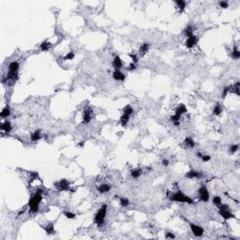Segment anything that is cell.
Returning <instances> with one entry per match:
<instances>
[{
    "mask_svg": "<svg viewBox=\"0 0 240 240\" xmlns=\"http://www.w3.org/2000/svg\"><path fill=\"white\" fill-rule=\"evenodd\" d=\"M0 128H1V130H5L6 132H9V131L12 130L11 124L9 121H5V122H3V123L0 124Z\"/></svg>",
    "mask_w": 240,
    "mask_h": 240,
    "instance_id": "obj_12",
    "label": "cell"
},
{
    "mask_svg": "<svg viewBox=\"0 0 240 240\" xmlns=\"http://www.w3.org/2000/svg\"><path fill=\"white\" fill-rule=\"evenodd\" d=\"M171 201L174 202H178V203H193V200L191 198H190L189 196H187L186 194H184L183 192L178 190L176 191L175 193L171 196Z\"/></svg>",
    "mask_w": 240,
    "mask_h": 240,
    "instance_id": "obj_2",
    "label": "cell"
},
{
    "mask_svg": "<svg viewBox=\"0 0 240 240\" xmlns=\"http://www.w3.org/2000/svg\"><path fill=\"white\" fill-rule=\"evenodd\" d=\"M165 237H166V238H171V239H173V238H174L175 236H174V235H173L172 233H167L166 236H165Z\"/></svg>",
    "mask_w": 240,
    "mask_h": 240,
    "instance_id": "obj_41",
    "label": "cell"
},
{
    "mask_svg": "<svg viewBox=\"0 0 240 240\" xmlns=\"http://www.w3.org/2000/svg\"><path fill=\"white\" fill-rule=\"evenodd\" d=\"M106 213H107V206L106 204H103L99 210L98 211V213L95 216V222L98 226H102L103 223H104V220H105L106 217Z\"/></svg>",
    "mask_w": 240,
    "mask_h": 240,
    "instance_id": "obj_3",
    "label": "cell"
},
{
    "mask_svg": "<svg viewBox=\"0 0 240 240\" xmlns=\"http://www.w3.org/2000/svg\"><path fill=\"white\" fill-rule=\"evenodd\" d=\"M133 113V109L131 108L130 105H127L126 107L123 109V114H131Z\"/></svg>",
    "mask_w": 240,
    "mask_h": 240,
    "instance_id": "obj_28",
    "label": "cell"
},
{
    "mask_svg": "<svg viewBox=\"0 0 240 240\" xmlns=\"http://www.w3.org/2000/svg\"><path fill=\"white\" fill-rule=\"evenodd\" d=\"M42 190L38 189L36 193L32 196V198L28 202V206H29L30 211L32 213H36L39 210V204L42 200Z\"/></svg>",
    "mask_w": 240,
    "mask_h": 240,
    "instance_id": "obj_1",
    "label": "cell"
},
{
    "mask_svg": "<svg viewBox=\"0 0 240 240\" xmlns=\"http://www.w3.org/2000/svg\"><path fill=\"white\" fill-rule=\"evenodd\" d=\"M190 230H191V232L193 233V235H194L195 236H203V229L202 228V227L198 226V225H195V224H193V223H190Z\"/></svg>",
    "mask_w": 240,
    "mask_h": 240,
    "instance_id": "obj_7",
    "label": "cell"
},
{
    "mask_svg": "<svg viewBox=\"0 0 240 240\" xmlns=\"http://www.w3.org/2000/svg\"><path fill=\"white\" fill-rule=\"evenodd\" d=\"M198 193H199L200 199L203 202H208L209 200V192L207 190V188L204 185H203L198 190Z\"/></svg>",
    "mask_w": 240,
    "mask_h": 240,
    "instance_id": "obj_6",
    "label": "cell"
},
{
    "mask_svg": "<svg viewBox=\"0 0 240 240\" xmlns=\"http://www.w3.org/2000/svg\"><path fill=\"white\" fill-rule=\"evenodd\" d=\"M219 213L220 215L223 218L224 220H230V219H233L235 218V215L232 214V212L229 210V206L227 204H223L221 203L220 206H219Z\"/></svg>",
    "mask_w": 240,
    "mask_h": 240,
    "instance_id": "obj_4",
    "label": "cell"
},
{
    "mask_svg": "<svg viewBox=\"0 0 240 240\" xmlns=\"http://www.w3.org/2000/svg\"><path fill=\"white\" fill-rule=\"evenodd\" d=\"M185 113H187V108H186V106L183 105V104H180V105L177 107V109H176L175 114L181 115V114H185Z\"/></svg>",
    "mask_w": 240,
    "mask_h": 240,
    "instance_id": "obj_20",
    "label": "cell"
},
{
    "mask_svg": "<svg viewBox=\"0 0 240 240\" xmlns=\"http://www.w3.org/2000/svg\"><path fill=\"white\" fill-rule=\"evenodd\" d=\"M185 144L187 145L188 147H190V148H192V147H194V145H195V143H194V141L191 139L190 137H187L185 139Z\"/></svg>",
    "mask_w": 240,
    "mask_h": 240,
    "instance_id": "obj_22",
    "label": "cell"
},
{
    "mask_svg": "<svg viewBox=\"0 0 240 240\" xmlns=\"http://www.w3.org/2000/svg\"><path fill=\"white\" fill-rule=\"evenodd\" d=\"M130 174L132 176L133 178H138L141 174H142V170L141 169H134L130 172Z\"/></svg>",
    "mask_w": 240,
    "mask_h": 240,
    "instance_id": "obj_24",
    "label": "cell"
},
{
    "mask_svg": "<svg viewBox=\"0 0 240 240\" xmlns=\"http://www.w3.org/2000/svg\"><path fill=\"white\" fill-rule=\"evenodd\" d=\"M149 50V44L148 43H144L141 45V47H140V54L142 55H145V54L148 52Z\"/></svg>",
    "mask_w": 240,
    "mask_h": 240,
    "instance_id": "obj_18",
    "label": "cell"
},
{
    "mask_svg": "<svg viewBox=\"0 0 240 240\" xmlns=\"http://www.w3.org/2000/svg\"><path fill=\"white\" fill-rule=\"evenodd\" d=\"M110 190H111V186L108 185V184H101V186L98 187V190L101 193H106V192H108Z\"/></svg>",
    "mask_w": 240,
    "mask_h": 240,
    "instance_id": "obj_14",
    "label": "cell"
},
{
    "mask_svg": "<svg viewBox=\"0 0 240 240\" xmlns=\"http://www.w3.org/2000/svg\"><path fill=\"white\" fill-rule=\"evenodd\" d=\"M222 112L221 106H220V103H217L215 106H214V109H213V114L214 115H220Z\"/></svg>",
    "mask_w": 240,
    "mask_h": 240,
    "instance_id": "obj_21",
    "label": "cell"
},
{
    "mask_svg": "<svg viewBox=\"0 0 240 240\" xmlns=\"http://www.w3.org/2000/svg\"><path fill=\"white\" fill-rule=\"evenodd\" d=\"M230 91V86H226V87H224L223 88V91H222V98H225L226 97V95H227V93Z\"/></svg>",
    "mask_w": 240,
    "mask_h": 240,
    "instance_id": "obj_37",
    "label": "cell"
},
{
    "mask_svg": "<svg viewBox=\"0 0 240 240\" xmlns=\"http://www.w3.org/2000/svg\"><path fill=\"white\" fill-rule=\"evenodd\" d=\"M9 114H10V109H9V106H6V107L1 111V113H0V116L2 117V118H6V117L9 116Z\"/></svg>",
    "mask_w": 240,
    "mask_h": 240,
    "instance_id": "obj_15",
    "label": "cell"
},
{
    "mask_svg": "<svg viewBox=\"0 0 240 240\" xmlns=\"http://www.w3.org/2000/svg\"><path fill=\"white\" fill-rule=\"evenodd\" d=\"M55 186L58 190H71L69 181L66 180V179H62L58 182H55Z\"/></svg>",
    "mask_w": 240,
    "mask_h": 240,
    "instance_id": "obj_5",
    "label": "cell"
},
{
    "mask_svg": "<svg viewBox=\"0 0 240 240\" xmlns=\"http://www.w3.org/2000/svg\"><path fill=\"white\" fill-rule=\"evenodd\" d=\"M130 114H122L121 118H120V123H121L122 126H126L127 124H128V120H130Z\"/></svg>",
    "mask_w": 240,
    "mask_h": 240,
    "instance_id": "obj_16",
    "label": "cell"
},
{
    "mask_svg": "<svg viewBox=\"0 0 240 240\" xmlns=\"http://www.w3.org/2000/svg\"><path fill=\"white\" fill-rule=\"evenodd\" d=\"M74 58V53L73 52H69L67 54V55L64 57V60H71Z\"/></svg>",
    "mask_w": 240,
    "mask_h": 240,
    "instance_id": "obj_35",
    "label": "cell"
},
{
    "mask_svg": "<svg viewBox=\"0 0 240 240\" xmlns=\"http://www.w3.org/2000/svg\"><path fill=\"white\" fill-rule=\"evenodd\" d=\"M114 68H115V69H118V71H120V69L123 68V63H122V60H121V58L118 56V55H116V56L114 57Z\"/></svg>",
    "mask_w": 240,
    "mask_h": 240,
    "instance_id": "obj_11",
    "label": "cell"
},
{
    "mask_svg": "<svg viewBox=\"0 0 240 240\" xmlns=\"http://www.w3.org/2000/svg\"><path fill=\"white\" fill-rule=\"evenodd\" d=\"M91 114H92V110L90 109H87L84 112V123H89L90 120H91Z\"/></svg>",
    "mask_w": 240,
    "mask_h": 240,
    "instance_id": "obj_13",
    "label": "cell"
},
{
    "mask_svg": "<svg viewBox=\"0 0 240 240\" xmlns=\"http://www.w3.org/2000/svg\"><path fill=\"white\" fill-rule=\"evenodd\" d=\"M63 213H64V215L66 216V218H68V219H75L76 218L75 214L69 212V211H64Z\"/></svg>",
    "mask_w": 240,
    "mask_h": 240,
    "instance_id": "obj_33",
    "label": "cell"
},
{
    "mask_svg": "<svg viewBox=\"0 0 240 240\" xmlns=\"http://www.w3.org/2000/svg\"><path fill=\"white\" fill-rule=\"evenodd\" d=\"M51 45H52V44L49 43L48 41H43V42L39 45V47H40V50L42 51V52H46V51L49 50V48L51 47Z\"/></svg>",
    "mask_w": 240,
    "mask_h": 240,
    "instance_id": "obj_23",
    "label": "cell"
},
{
    "mask_svg": "<svg viewBox=\"0 0 240 240\" xmlns=\"http://www.w3.org/2000/svg\"><path fill=\"white\" fill-rule=\"evenodd\" d=\"M180 117H181V115H179V114H174L173 116L171 117V120L173 122H177V121H180Z\"/></svg>",
    "mask_w": 240,
    "mask_h": 240,
    "instance_id": "obj_36",
    "label": "cell"
},
{
    "mask_svg": "<svg viewBox=\"0 0 240 240\" xmlns=\"http://www.w3.org/2000/svg\"><path fill=\"white\" fill-rule=\"evenodd\" d=\"M40 138H41V135H40V131H39V130H36L34 133L31 134V141H32V142H38Z\"/></svg>",
    "mask_w": 240,
    "mask_h": 240,
    "instance_id": "obj_17",
    "label": "cell"
},
{
    "mask_svg": "<svg viewBox=\"0 0 240 240\" xmlns=\"http://www.w3.org/2000/svg\"><path fill=\"white\" fill-rule=\"evenodd\" d=\"M174 126H179V124H180V121H177V122H174Z\"/></svg>",
    "mask_w": 240,
    "mask_h": 240,
    "instance_id": "obj_43",
    "label": "cell"
},
{
    "mask_svg": "<svg viewBox=\"0 0 240 240\" xmlns=\"http://www.w3.org/2000/svg\"><path fill=\"white\" fill-rule=\"evenodd\" d=\"M238 144H233V145H231V147L229 148V151H230V153L231 154H233L236 153V151L238 150Z\"/></svg>",
    "mask_w": 240,
    "mask_h": 240,
    "instance_id": "obj_34",
    "label": "cell"
},
{
    "mask_svg": "<svg viewBox=\"0 0 240 240\" xmlns=\"http://www.w3.org/2000/svg\"><path fill=\"white\" fill-rule=\"evenodd\" d=\"M175 4L177 5V8L179 9V11L182 12L186 8V2L183 0H176Z\"/></svg>",
    "mask_w": 240,
    "mask_h": 240,
    "instance_id": "obj_19",
    "label": "cell"
},
{
    "mask_svg": "<svg viewBox=\"0 0 240 240\" xmlns=\"http://www.w3.org/2000/svg\"><path fill=\"white\" fill-rule=\"evenodd\" d=\"M185 176L186 177H188V178H200V177L203 176V173H201V172L191 170V171L188 172L187 174H185Z\"/></svg>",
    "mask_w": 240,
    "mask_h": 240,
    "instance_id": "obj_9",
    "label": "cell"
},
{
    "mask_svg": "<svg viewBox=\"0 0 240 240\" xmlns=\"http://www.w3.org/2000/svg\"><path fill=\"white\" fill-rule=\"evenodd\" d=\"M136 69V64H134V63H132V64H130V66H128V71H133V69Z\"/></svg>",
    "mask_w": 240,
    "mask_h": 240,
    "instance_id": "obj_40",
    "label": "cell"
},
{
    "mask_svg": "<svg viewBox=\"0 0 240 240\" xmlns=\"http://www.w3.org/2000/svg\"><path fill=\"white\" fill-rule=\"evenodd\" d=\"M84 144H85V142H81L80 144H79V145H80V147H84Z\"/></svg>",
    "mask_w": 240,
    "mask_h": 240,
    "instance_id": "obj_44",
    "label": "cell"
},
{
    "mask_svg": "<svg viewBox=\"0 0 240 240\" xmlns=\"http://www.w3.org/2000/svg\"><path fill=\"white\" fill-rule=\"evenodd\" d=\"M232 56H233L235 59H238V58L240 57V52H239V50L236 48V47L233 49V53H232Z\"/></svg>",
    "mask_w": 240,
    "mask_h": 240,
    "instance_id": "obj_30",
    "label": "cell"
},
{
    "mask_svg": "<svg viewBox=\"0 0 240 240\" xmlns=\"http://www.w3.org/2000/svg\"><path fill=\"white\" fill-rule=\"evenodd\" d=\"M212 203L217 206H220L221 204V198L220 196H215L214 198L212 199Z\"/></svg>",
    "mask_w": 240,
    "mask_h": 240,
    "instance_id": "obj_26",
    "label": "cell"
},
{
    "mask_svg": "<svg viewBox=\"0 0 240 240\" xmlns=\"http://www.w3.org/2000/svg\"><path fill=\"white\" fill-rule=\"evenodd\" d=\"M220 8H222V9H227L228 8V2H226V1H220Z\"/></svg>",
    "mask_w": 240,
    "mask_h": 240,
    "instance_id": "obj_38",
    "label": "cell"
},
{
    "mask_svg": "<svg viewBox=\"0 0 240 240\" xmlns=\"http://www.w3.org/2000/svg\"><path fill=\"white\" fill-rule=\"evenodd\" d=\"M162 165L165 167L168 166V165H169V160H167V159H163L162 160Z\"/></svg>",
    "mask_w": 240,
    "mask_h": 240,
    "instance_id": "obj_42",
    "label": "cell"
},
{
    "mask_svg": "<svg viewBox=\"0 0 240 240\" xmlns=\"http://www.w3.org/2000/svg\"><path fill=\"white\" fill-rule=\"evenodd\" d=\"M197 43H198V38L193 35V36H191V37L188 38L185 45H186V47H188V48H192V47H194Z\"/></svg>",
    "mask_w": 240,
    "mask_h": 240,
    "instance_id": "obj_8",
    "label": "cell"
},
{
    "mask_svg": "<svg viewBox=\"0 0 240 240\" xmlns=\"http://www.w3.org/2000/svg\"><path fill=\"white\" fill-rule=\"evenodd\" d=\"M130 55L131 58H132V62L134 63V64H136L138 62V58H137V55H132V54H130V55Z\"/></svg>",
    "mask_w": 240,
    "mask_h": 240,
    "instance_id": "obj_39",
    "label": "cell"
},
{
    "mask_svg": "<svg viewBox=\"0 0 240 240\" xmlns=\"http://www.w3.org/2000/svg\"><path fill=\"white\" fill-rule=\"evenodd\" d=\"M43 228H44V230H45L46 233H48V235H54V233H55V229H54V225H53V224H49V225L43 227Z\"/></svg>",
    "mask_w": 240,
    "mask_h": 240,
    "instance_id": "obj_25",
    "label": "cell"
},
{
    "mask_svg": "<svg viewBox=\"0 0 240 240\" xmlns=\"http://www.w3.org/2000/svg\"><path fill=\"white\" fill-rule=\"evenodd\" d=\"M185 34L186 36H187L188 38L191 37V36H193V30H192V27L191 26H188L187 28L185 29Z\"/></svg>",
    "mask_w": 240,
    "mask_h": 240,
    "instance_id": "obj_29",
    "label": "cell"
},
{
    "mask_svg": "<svg viewBox=\"0 0 240 240\" xmlns=\"http://www.w3.org/2000/svg\"><path fill=\"white\" fill-rule=\"evenodd\" d=\"M113 77H114V79L115 81H124L125 80V78H126V76L124 75L123 73H122L121 71H118V69H115V71H114V73H113Z\"/></svg>",
    "mask_w": 240,
    "mask_h": 240,
    "instance_id": "obj_10",
    "label": "cell"
},
{
    "mask_svg": "<svg viewBox=\"0 0 240 240\" xmlns=\"http://www.w3.org/2000/svg\"><path fill=\"white\" fill-rule=\"evenodd\" d=\"M120 204L124 207H126L130 204V201L127 198H120Z\"/></svg>",
    "mask_w": 240,
    "mask_h": 240,
    "instance_id": "obj_32",
    "label": "cell"
},
{
    "mask_svg": "<svg viewBox=\"0 0 240 240\" xmlns=\"http://www.w3.org/2000/svg\"><path fill=\"white\" fill-rule=\"evenodd\" d=\"M197 156H198L203 161H209V160H211V156H209V155H202L201 153H197Z\"/></svg>",
    "mask_w": 240,
    "mask_h": 240,
    "instance_id": "obj_27",
    "label": "cell"
},
{
    "mask_svg": "<svg viewBox=\"0 0 240 240\" xmlns=\"http://www.w3.org/2000/svg\"><path fill=\"white\" fill-rule=\"evenodd\" d=\"M231 88H233V92H235V93H236V95H237V96H240V91H239V90H240V89H239V82H236V85H233V87L231 86Z\"/></svg>",
    "mask_w": 240,
    "mask_h": 240,
    "instance_id": "obj_31",
    "label": "cell"
}]
</instances>
